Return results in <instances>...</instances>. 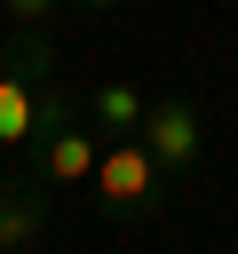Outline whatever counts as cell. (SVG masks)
<instances>
[{"label":"cell","instance_id":"1","mask_svg":"<svg viewBox=\"0 0 238 254\" xmlns=\"http://www.w3.org/2000/svg\"><path fill=\"white\" fill-rule=\"evenodd\" d=\"M95 206L111 222H151L167 206V167L143 135H111L103 159H95Z\"/></svg>","mask_w":238,"mask_h":254},{"label":"cell","instance_id":"6","mask_svg":"<svg viewBox=\"0 0 238 254\" xmlns=\"http://www.w3.org/2000/svg\"><path fill=\"white\" fill-rule=\"evenodd\" d=\"M56 8H63V0H0V24H8V32H48Z\"/></svg>","mask_w":238,"mask_h":254},{"label":"cell","instance_id":"4","mask_svg":"<svg viewBox=\"0 0 238 254\" xmlns=\"http://www.w3.org/2000/svg\"><path fill=\"white\" fill-rule=\"evenodd\" d=\"M40 190H48L40 175H0V254H8V246L24 254V246L48 238V198H40Z\"/></svg>","mask_w":238,"mask_h":254},{"label":"cell","instance_id":"3","mask_svg":"<svg viewBox=\"0 0 238 254\" xmlns=\"http://www.w3.org/2000/svg\"><path fill=\"white\" fill-rule=\"evenodd\" d=\"M95 159H103V135L79 127V119H63V127H48V135L32 143V175H40L48 190H79V183H95Z\"/></svg>","mask_w":238,"mask_h":254},{"label":"cell","instance_id":"2","mask_svg":"<svg viewBox=\"0 0 238 254\" xmlns=\"http://www.w3.org/2000/svg\"><path fill=\"white\" fill-rule=\"evenodd\" d=\"M151 151H159V167L167 175H190L198 159H206V119H198V103L190 95H159L151 111H143V127H135Z\"/></svg>","mask_w":238,"mask_h":254},{"label":"cell","instance_id":"5","mask_svg":"<svg viewBox=\"0 0 238 254\" xmlns=\"http://www.w3.org/2000/svg\"><path fill=\"white\" fill-rule=\"evenodd\" d=\"M143 111H151V103H143L127 79H103V87H95V127H103V135H135Z\"/></svg>","mask_w":238,"mask_h":254}]
</instances>
